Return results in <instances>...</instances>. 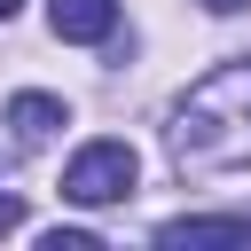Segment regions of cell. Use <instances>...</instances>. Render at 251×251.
<instances>
[{
  "mask_svg": "<svg viewBox=\"0 0 251 251\" xmlns=\"http://www.w3.org/2000/svg\"><path fill=\"white\" fill-rule=\"evenodd\" d=\"M173 165L180 173H243L251 165V55L204 71L173 110Z\"/></svg>",
  "mask_w": 251,
  "mask_h": 251,
  "instance_id": "1",
  "label": "cell"
},
{
  "mask_svg": "<svg viewBox=\"0 0 251 251\" xmlns=\"http://www.w3.org/2000/svg\"><path fill=\"white\" fill-rule=\"evenodd\" d=\"M133 180H141V157H133V141H118V133L86 141V149L63 165V196H71V204H126Z\"/></svg>",
  "mask_w": 251,
  "mask_h": 251,
  "instance_id": "2",
  "label": "cell"
},
{
  "mask_svg": "<svg viewBox=\"0 0 251 251\" xmlns=\"http://www.w3.org/2000/svg\"><path fill=\"white\" fill-rule=\"evenodd\" d=\"M47 24H55V39L102 47V39L118 31V0H47Z\"/></svg>",
  "mask_w": 251,
  "mask_h": 251,
  "instance_id": "3",
  "label": "cell"
},
{
  "mask_svg": "<svg viewBox=\"0 0 251 251\" xmlns=\"http://www.w3.org/2000/svg\"><path fill=\"white\" fill-rule=\"evenodd\" d=\"M157 243H173V251H204V243H251V220H243V212H220V220H165V227H157Z\"/></svg>",
  "mask_w": 251,
  "mask_h": 251,
  "instance_id": "4",
  "label": "cell"
},
{
  "mask_svg": "<svg viewBox=\"0 0 251 251\" xmlns=\"http://www.w3.org/2000/svg\"><path fill=\"white\" fill-rule=\"evenodd\" d=\"M8 126H16L24 149H39V141L63 126V102H55V94H16V102H8Z\"/></svg>",
  "mask_w": 251,
  "mask_h": 251,
  "instance_id": "5",
  "label": "cell"
},
{
  "mask_svg": "<svg viewBox=\"0 0 251 251\" xmlns=\"http://www.w3.org/2000/svg\"><path fill=\"white\" fill-rule=\"evenodd\" d=\"M102 235L94 227H47V251H94Z\"/></svg>",
  "mask_w": 251,
  "mask_h": 251,
  "instance_id": "6",
  "label": "cell"
},
{
  "mask_svg": "<svg viewBox=\"0 0 251 251\" xmlns=\"http://www.w3.org/2000/svg\"><path fill=\"white\" fill-rule=\"evenodd\" d=\"M24 227V196H0V235H16Z\"/></svg>",
  "mask_w": 251,
  "mask_h": 251,
  "instance_id": "7",
  "label": "cell"
},
{
  "mask_svg": "<svg viewBox=\"0 0 251 251\" xmlns=\"http://www.w3.org/2000/svg\"><path fill=\"white\" fill-rule=\"evenodd\" d=\"M204 8H212V16H235V8H243V0H204Z\"/></svg>",
  "mask_w": 251,
  "mask_h": 251,
  "instance_id": "8",
  "label": "cell"
},
{
  "mask_svg": "<svg viewBox=\"0 0 251 251\" xmlns=\"http://www.w3.org/2000/svg\"><path fill=\"white\" fill-rule=\"evenodd\" d=\"M16 8H24V0H0V24H8V16H16Z\"/></svg>",
  "mask_w": 251,
  "mask_h": 251,
  "instance_id": "9",
  "label": "cell"
}]
</instances>
